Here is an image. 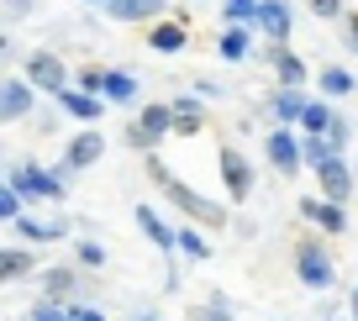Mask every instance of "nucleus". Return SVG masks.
Segmentation results:
<instances>
[{
  "instance_id": "f704fd0d",
  "label": "nucleus",
  "mask_w": 358,
  "mask_h": 321,
  "mask_svg": "<svg viewBox=\"0 0 358 321\" xmlns=\"http://www.w3.org/2000/svg\"><path fill=\"white\" fill-rule=\"evenodd\" d=\"M316 16H343V0H306Z\"/></svg>"
},
{
  "instance_id": "79ce46f5",
  "label": "nucleus",
  "mask_w": 358,
  "mask_h": 321,
  "mask_svg": "<svg viewBox=\"0 0 358 321\" xmlns=\"http://www.w3.org/2000/svg\"><path fill=\"white\" fill-rule=\"evenodd\" d=\"M137 321H153V316H137Z\"/></svg>"
},
{
  "instance_id": "412c9836",
  "label": "nucleus",
  "mask_w": 358,
  "mask_h": 321,
  "mask_svg": "<svg viewBox=\"0 0 358 321\" xmlns=\"http://www.w3.org/2000/svg\"><path fill=\"white\" fill-rule=\"evenodd\" d=\"M16 227H22V237H32V243H53V237H64V222H37V216H16Z\"/></svg>"
},
{
  "instance_id": "ddd939ff",
  "label": "nucleus",
  "mask_w": 358,
  "mask_h": 321,
  "mask_svg": "<svg viewBox=\"0 0 358 321\" xmlns=\"http://www.w3.org/2000/svg\"><path fill=\"white\" fill-rule=\"evenodd\" d=\"M137 227H143V232L153 237V248H164V253H169V248H179L174 227H169V222H164V216H158L153 206H137Z\"/></svg>"
},
{
  "instance_id": "ea45409f",
  "label": "nucleus",
  "mask_w": 358,
  "mask_h": 321,
  "mask_svg": "<svg viewBox=\"0 0 358 321\" xmlns=\"http://www.w3.org/2000/svg\"><path fill=\"white\" fill-rule=\"evenodd\" d=\"M6 53H11V43H6V37H0V58H6Z\"/></svg>"
},
{
  "instance_id": "c85d7f7f",
  "label": "nucleus",
  "mask_w": 358,
  "mask_h": 321,
  "mask_svg": "<svg viewBox=\"0 0 358 321\" xmlns=\"http://www.w3.org/2000/svg\"><path fill=\"white\" fill-rule=\"evenodd\" d=\"M174 237H179V248H185V253H190V258H206V253H211L201 232H174Z\"/></svg>"
},
{
  "instance_id": "a211bd4d",
  "label": "nucleus",
  "mask_w": 358,
  "mask_h": 321,
  "mask_svg": "<svg viewBox=\"0 0 358 321\" xmlns=\"http://www.w3.org/2000/svg\"><path fill=\"white\" fill-rule=\"evenodd\" d=\"M64 111L69 116H79V122H95V116H101V95H85V90H64Z\"/></svg>"
},
{
  "instance_id": "2eb2a0df",
  "label": "nucleus",
  "mask_w": 358,
  "mask_h": 321,
  "mask_svg": "<svg viewBox=\"0 0 358 321\" xmlns=\"http://www.w3.org/2000/svg\"><path fill=\"white\" fill-rule=\"evenodd\" d=\"M185 43H190V32L179 22H158L153 32H148V48H153V53H179Z\"/></svg>"
},
{
  "instance_id": "9b49d317",
  "label": "nucleus",
  "mask_w": 358,
  "mask_h": 321,
  "mask_svg": "<svg viewBox=\"0 0 358 321\" xmlns=\"http://www.w3.org/2000/svg\"><path fill=\"white\" fill-rule=\"evenodd\" d=\"M106 16H116V22H153V16H164V0H106Z\"/></svg>"
},
{
  "instance_id": "f03ea898",
  "label": "nucleus",
  "mask_w": 358,
  "mask_h": 321,
  "mask_svg": "<svg viewBox=\"0 0 358 321\" xmlns=\"http://www.w3.org/2000/svg\"><path fill=\"white\" fill-rule=\"evenodd\" d=\"M295 274H301V285H306V290H327V285H332V274H337L332 248L316 243V237L295 243Z\"/></svg>"
},
{
  "instance_id": "0eeeda50",
  "label": "nucleus",
  "mask_w": 358,
  "mask_h": 321,
  "mask_svg": "<svg viewBox=\"0 0 358 321\" xmlns=\"http://www.w3.org/2000/svg\"><path fill=\"white\" fill-rule=\"evenodd\" d=\"M222 179H227V195L232 200L253 195V169H248V158L237 153V148H222Z\"/></svg>"
},
{
  "instance_id": "f8f14e48",
  "label": "nucleus",
  "mask_w": 358,
  "mask_h": 321,
  "mask_svg": "<svg viewBox=\"0 0 358 321\" xmlns=\"http://www.w3.org/2000/svg\"><path fill=\"white\" fill-rule=\"evenodd\" d=\"M253 22L264 27V37H274V43H285V37H290V11H285V0H264Z\"/></svg>"
},
{
  "instance_id": "c756f323",
  "label": "nucleus",
  "mask_w": 358,
  "mask_h": 321,
  "mask_svg": "<svg viewBox=\"0 0 358 321\" xmlns=\"http://www.w3.org/2000/svg\"><path fill=\"white\" fill-rule=\"evenodd\" d=\"M190 321H232V316H227L222 300H211V306H195V311H190Z\"/></svg>"
},
{
  "instance_id": "393cba45",
  "label": "nucleus",
  "mask_w": 358,
  "mask_h": 321,
  "mask_svg": "<svg viewBox=\"0 0 358 321\" xmlns=\"http://www.w3.org/2000/svg\"><path fill=\"white\" fill-rule=\"evenodd\" d=\"M353 85H358V79L348 74V69H337V64L322 69V90H327V95H353Z\"/></svg>"
},
{
  "instance_id": "58836bf2",
  "label": "nucleus",
  "mask_w": 358,
  "mask_h": 321,
  "mask_svg": "<svg viewBox=\"0 0 358 321\" xmlns=\"http://www.w3.org/2000/svg\"><path fill=\"white\" fill-rule=\"evenodd\" d=\"M32 321H69V311H53V306H37Z\"/></svg>"
},
{
  "instance_id": "6ab92c4d",
  "label": "nucleus",
  "mask_w": 358,
  "mask_h": 321,
  "mask_svg": "<svg viewBox=\"0 0 358 321\" xmlns=\"http://www.w3.org/2000/svg\"><path fill=\"white\" fill-rule=\"evenodd\" d=\"M306 106H311V100H306L301 90H290V85H285L280 95H274V116H280V122H301V116H306Z\"/></svg>"
},
{
  "instance_id": "20e7f679",
  "label": "nucleus",
  "mask_w": 358,
  "mask_h": 321,
  "mask_svg": "<svg viewBox=\"0 0 358 321\" xmlns=\"http://www.w3.org/2000/svg\"><path fill=\"white\" fill-rule=\"evenodd\" d=\"M316 179H322V200H332V206H348V195H353V174H348L343 153H332L322 169H316Z\"/></svg>"
},
{
  "instance_id": "cd10ccee",
  "label": "nucleus",
  "mask_w": 358,
  "mask_h": 321,
  "mask_svg": "<svg viewBox=\"0 0 358 321\" xmlns=\"http://www.w3.org/2000/svg\"><path fill=\"white\" fill-rule=\"evenodd\" d=\"M22 216V195L16 190H0V222H16Z\"/></svg>"
},
{
  "instance_id": "4c0bfd02",
  "label": "nucleus",
  "mask_w": 358,
  "mask_h": 321,
  "mask_svg": "<svg viewBox=\"0 0 358 321\" xmlns=\"http://www.w3.org/2000/svg\"><path fill=\"white\" fill-rule=\"evenodd\" d=\"M69 321H106V316H101V311H90V306H74V311H69Z\"/></svg>"
},
{
  "instance_id": "7ed1b4c3",
  "label": "nucleus",
  "mask_w": 358,
  "mask_h": 321,
  "mask_svg": "<svg viewBox=\"0 0 358 321\" xmlns=\"http://www.w3.org/2000/svg\"><path fill=\"white\" fill-rule=\"evenodd\" d=\"M169 127H174V106H143V116H137V127L127 132V143L132 148H153Z\"/></svg>"
},
{
  "instance_id": "f3484780",
  "label": "nucleus",
  "mask_w": 358,
  "mask_h": 321,
  "mask_svg": "<svg viewBox=\"0 0 358 321\" xmlns=\"http://www.w3.org/2000/svg\"><path fill=\"white\" fill-rule=\"evenodd\" d=\"M101 95H106V100H122V106H127V100H137V79L122 74V69H106V74H101Z\"/></svg>"
},
{
  "instance_id": "423d86ee",
  "label": "nucleus",
  "mask_w": 358,
  "mask_h": 321,
  "mask_svg": "<svg viewBox=\"0 0 358 321\" xmlns=\"http://www.w3.org/2000/svg\"><path fill=\"white\" fill-rule=\"evenodd\" d=\"M27 79H32L37 90H53V95L69 90V69L58 64L53 53H32V58H27Z\"/></svg>"
},
{
  "instance_id": "a19ab883",
  "label": "nucleus",
  "mask_w": 358,
  "mask_h": 321,
  "mask_svg": "<svg viewBox=\"0 0 358 321\" xmlns=\"http://www.w3.org/2000/svg\"><path fill=\"white\" fill-rule=\"evenodd\" d=\"M353 321H358V290H353Z\"/></svg>"
},
{
  "instance_id": "b1692460",
  "label": "nucleus",
  "mask_w": 358,
  "mask_h": 321,
  "mask_svg": "<svg viewBox=\"0 0 358 321\" xmlns=\"http://www.w3.org/2000/svg\"><path fill=\"white\" fill-rule=\"evenodd\" d=\"M32 269V253L27 248H0V279H16Z\"/></svg>"
},
{
  "instance_id": "473e14b6",
  "label": "nucleus",
  "mask_w": 358,
  "mask_h": 321,
  "mask_svg": "<svg viewBox=\"0 0 358 321\" xmlns=\"http://www.w3.org/2000/svg\"><path fill=\"white\" fill-rule=\"evenodd\" d=\"M101 74L106 69H85V74H79V90H85V95H101Z\"/></svg>"
},
{
  "instance_id": "9d476101",
  "label": "nucleus",
  "mask_w": 358,
  "mask_h": 321,
  "mask_svg": "<svg viewBox=\"0 0 358 321\" xmlns=\"http://www.w3.org/2000/svg\"><path fill=\"white\" fill-rule=\"evenodd\" d=\"M101 153H106V137H101V132H79L74 143H69L64 164H69V169H90V164H101Z\"/></svg>"
},
{
  "instance_id": "7c9ffc66",
  "label": "nucleus",
  "mask_w": 358,
  "mask_h": 321,
  "mask_svg": "<svg viewBox=\"0 0 358 321\" xmlns=\"http://www.w3.org/2000/svg\"><path fill=\"white\" fill-rule=\"evenodd\" d=\"M48 290H53V295H69V290H74V274H69V269H53V274H48Z\"/></svg>"
},
{
  "instance_id": "f257e3e1",
  "label": "nucleus",
  "mask_w": 358,
  "mask_h": 321,
  "mask_svg": "<svg viewBox=\"0 0 358 321\" xmlns=\"http://www.w3.org/2000/svg\"><path fill=\"white\" fill-rule=\"evenodd\" d=\"M148 179H153V185H164V195L174 200V206L185 211L190 222H206V227H227V211H222V206H211V200H206L201 190H190L185 179H174L164 164H158V158H148Z\"/></svg>"
},
{
  "instance_id": "dca6fc26",
  "label": "nucleus",
  "mask_w": 358,
  "mask_h": 321,
  "mask_svg": "<svg viewBox=\"0 0 358 321\" xmlns=\"http://www.w3.org/2000/svg\"><path fill=\"white\" fill-rule=\"evenodd\" d=\"M301 211L311 216V222H322L327 232H343V227H348V211L332 206V200H301Z\"/></svg>"
},
{
  "instance_id": "4468645a",
  "label": "nucleus",
  "mask_w": 358,
  "mask_h": 321,
  "mask_svg": "<svg viewBox=\"0 0 358 321\" xmlns=\"http://www.w3.org/2000/svg\"><path fill=\"white\" fill-rule=\"evenodd\" d=\"M248 48H253V37H248V22H232L222 37H216V53H222V58H232V64H243V58H248Z\"/></svg>"
},
{
  "instance_id": "c9c22d12",
  "label": "nucleus",
  "mask_w": 358,
  "mask_h": 321,
  "mask_svg": "<svg viewBox=\"0 0 358 321\" xmlns=\"http://www.w3.org/2000/svg\"><path fill=\"white\" fill-rule=\"evenodd\" d=\"M32 11V0H0V16H27Z\"/></svg>"
},
{
  "instance_id": "1a4fd4ad",
  "label": "nucleus",
  "mask_w": 358,
  "mask_h": 321,
  "mask_svg": "<svg viewBox=\"0 0 358 321\" xmlns=\"http://www.w3.org/2000/svg\"><path fill=\"white\" fill-rule=\"evenodd\" d=\"M32 111V85L22 79H0V122H16V116Z\"/></svg>"
},
{
  "instance_id": "aec40b11",
  "label": "nucleus",
  "mask_w": 358,
  "mask_h": 321,
  "mask_svg": "<svg viewBox=\"0 0 358 321\" xmlns=\"http://www.w3.org/2000/svg\"><path fill=\"white\" fill-rule=\"evenodd\" d=\"M332 122H337V111H332V106H322V100H311V106H306V116H301V127H306L311 137H327V127H332Z\"/></svg>"
},
{
  "instance_id": "39448f33",
  "label": "nucleus",
  "mask_w": 358,
  "mask_h": 321,
  "mask_svg": "<svg viewBox=\"0 0 358 321\" xmlns=\"http://www.w3.org/2000/svg\"><path fill=\"white\" fill-rule=\"evenodd\" d=\"M11 190H16V195H43V200H58V195H64V185H58L53 174H43L37 164H16V169H11Z\"/></svg>"
},
{
  "instance_id": "4be33fe9",
  "label": "nucleus",
  "mask_w": 358,
  "mask_h": 321,
  "mask_svg": "<svg viewBox=\"0 0 358 321\" xmlns=\"http://www.w3.org/2000/svg\"><path fill=\"white\" fill-rule=\"evenodd\" d=\"M274 69H280V79H285L290 90H301V85H306V64L290 53V48H280V53H274Z\"/></svg>"
},
{
  "instance_id": "72a5a7b5",
  "label": "nucleus",
  "mask_w": 358,
  "mask_h": 321,
  "mask_svg": "<svg viewBox=\"0 0 358 321\" xmlns=\"http://www.w3.org/2000/svg\"><path fill=\"white\" fill-rule=\"evenodd\" d=\"M79 264H106V248L101 243H79Z\"/></svg>"
},
{
  "instance_id": "6e6552de",
  "label": "nucleus",
  "mask_w": 358,
  "mask_h": 321,
  "mask_svg": "<svg viewBox=\"0 0 358 321\" xmlns=\"http://www.w3.org/2000/svg\"><path fill=\"white\" fill-rule=\"evenodd\" d=\"M264 153H268V164L280 169V174H295L301 169V137H290V132H268V143H264Z\"/></svg>"
},
{
  "instance_id": "5701e85b",
  "label": "nucleus",
  "mask_w": 358,
  "mask_h": 321,
  "mask_svg": "<svg viewBox=\"0 0 358 321\" xmlns=\"http://www.w3.org/2000/svg\"><path fill=\"white\" fill-rule=\"evenodd\" d=\"M206 127V111L195 100H174V132H201Z\"/></svg>"
},
{
  "instance_id": "2f4dec72",
  "label": "nucleus",
  "mask_w": 358,
  "mask_h": 321,
  "mask_svg": "<svg viewBox=\"0 0 358 321\" xmlns=\"http://www.w3.org/2000/svg\"><path fill=\"white\" fill-rule=\"evenodd\" d=\"M327 143H332V153H343V148H348V122H343V116L327 127Z\"/></svg>"
},
{
  "instance_id": "bb28decb",
  "label": "nucleus",
  "mask_w": 358,
  "mask_h": 321,
  "mask_svg": "<svg viewBox=\"0 0 358 321\" xmlns=\"http://www.w3.org/2000/svg\"><path fill=\"white\" fill-rule=\"evenodd\" d=\"M258 6H264V0H227V16H232V22H248V27H253Z\"/></svg>"
},
{
  "instance_id": "a878e982",
  "label": "nucleus",
  "mask_w": 358,
  "mask_h": 321,
  "mask_svg": "<svg viewBox=\"0 0 358 321\" xmlns=\"http://www.w3.org/2000/svg\"><path fill=\"white\" fill-rule=\"evenodd\" d=\"M301 153L311 158V169H322L327 158H332V143H327V137H306V143H301Z\"/></svg>"
},
{
  "instance_id": "e433bc0d",
  "label": "nucleus",
  "mask_w": 358,
  "mask_h": 321,
  "mask_svg": "<svg viewBox=\"0 0 358 321\" xmlns=\"http://www.w3.org/2000/svg\"><path fill=\"white\" fill-rule=\"evenodd\" d=\"M343 27H348V48L358 53V11H343Z\"/></svg>"
}]
</instances>
